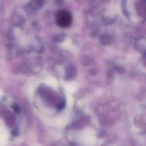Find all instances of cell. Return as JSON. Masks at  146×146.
Returning a JSON list of instances; mask_svg holds the SVG:
<instances>
[{"label":"cell","instance_id":"1","mask_svg":"<svg viewBox=\"0 0 146 146\" xmlns=\"http://www.w3.org/2000/svg\"><path fill=\"white\" fill-rule=\"evenodd\" d=\"M55 21L56 24L60 27L67 28L70 27L72 23V15L67 10H60L56 13Z\"/></svg>","mask_w":146,"mask_h":146}]
</instances>
